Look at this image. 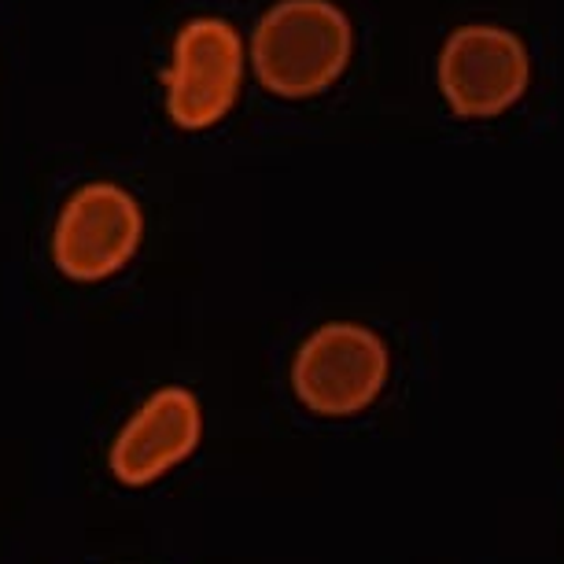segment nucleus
<instances>
[{"mask_svg": "<svg viewBox=\"0 0 564 564\" xmlns=\"http://www.w3.org/2000/svg\"><path fill=\"white\" fill-rule=\"evenodd\" d=\"M243 45L226 19L204 15L177 30L166 74V115L181 130H207L237 104Z\"/></svg>", "mask_w": 564, "mask_h": 564, "instance_id": "nucleus-5", "label": "nucleus"}, {"mask_svg": "<svg viewBox=\"0 0 564 564\" xmlns=\"http://www.w3.org/2000/svg\"><path fill=\"white\" fill-rule=\"evenodd\" d=\"M199 440H204V410L196 391L166 384L152 391L119 429L108 451V468L126 487H148L188 462Z\"/></svg>", "mask_w": 564, "mask_h": 564, "instance_id": "nucleus-6", "label": "nucleus"}, {"mask_svg": "<svg viewBox=\"0 0 564 564\" xmlns=\"http://www.w3.org/2000/svg\"><path fill=\"white\" fill-rule=\"evenodd\" d=\"M144 240V210L111 181H89L63 204L52 229V262L78 284L108 281L130 265Z\"/></svg>", "mask_w": 564, "mask_h": 564, "instance_id": "nucleus-3", "label": "nucleus"}, {"mask_svg": "<svg viewBox=\"0 0 564 564\" xmlns=\"http://www.w3.org/2000/svg\"><path fill=\"white\" fill-rule=\"evenodd\" d=\"M388 344L358 322H328L292 358V391L317 417H355L388 384Z\"/></svg>", "mask_w": 564, "mask_h": 564, "instance_id": "nucleus-2", "label": "nucleus"}, {"mask_svg": "<svg viewBox=\"0 0 564 564\" xmlns=\"http://www.w3.org/2000/svg\"><path fill=\"white\" fill-rule=\"evenodd\" d=\"M531 78L528 48L513 30L468 23L440 52V89L462 119H498L524 97Z\"/></svg>", "mask_w": 564, "mask_h": 564, "instance_id": "nucleus-4", "label": "nucleus"}, {"mask_svg": "<svg viewBox=\"0 0 564 564\" xmlns=\"http://www.w3.org/2000/svg\"><path fill=\"white\" fill-rule=\"evenodd\" d=\"M355 34L347 15L328 0H281L259 19L251 67L276 97L303 100L325 93L347 70Z\"/></svg>", "mask_w": 564, "mask_h": 564, "instance_id": "nucleus-1", "label": "nucleus"}]
</instances>
